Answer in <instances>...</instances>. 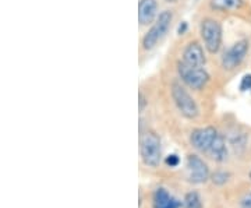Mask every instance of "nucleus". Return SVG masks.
Segmentation results:
<instances>
[{"label": "nucleus", "instance_id": "f257e3e1", "mask_svg": "<svg viewBox=\"0 0 251 208\" xmlns=\"http://www.w3.org/2000/svg\"><path fill=\"white\" fill-rule=\"evenodd\" d=\"M175 23V11L171 9L162 10L158 18L155 20L151 27L147 29L140 42V51L141 53H150L169 34L172 26Z\"/></svg>", "mask_w": 251, "mask_h": 208}, {"label": "nucleus", "instance_id": "f03ea898", "mask_svg": "<svg viewBox=\"0 0 251 208\" xmlns=\"http://www.w3.org/2000/svg\"><path fill=\"white\" fill-rule=\"evenodd\" d=\"M169 91H171V97L175 106L183 118L187 120H196L200 116L198 104L183 82H180L179 80L172 81Z\"/></svg>", "mask_w": 251, "mask_h": 208}, {"label": "nucleus", "instance_id": "7ed1b4c3", "mask_svg": "<svg viewBox=\"0 0 251 208\" xmlns=\"http://www.w3.org/2000/svg\"><path fill=\"white\" fill-rule=\"evenodd\" d=\"M175 67L177 73V80L183 82L188 90L202 91L211 81V74L208 73L205 67L190 66L181 62L180 59L176 62Z\"/></svg>", "mask_w": 251, "mask_h": 208}, {"label": "nucleus", "instance_id": "20e7f679", "mask_svg": "<svg viewBox=\"0 0 251 208\" xmlns=\"http://www.w3.org/2000/svg\"><path fill=\"white\" fill-rule=\"evenodd\" d=\"M200 38L209 54H218L222 48L224 28L222 24L214 17H204L200 21Z\"/></svg>", "mask_w": 251, "mask_h": 208}, {"label": "nucleus", "instance_id": "39448f33", "mask_svg": "<svg viewBox=\"0 0 251 208\" xmlns=\"http://www.w3.org/2000/svg\"><path fill=\"white\" fill-rule=\"evenodd\" d=\"M140 155L141 161L148 168H158L162 162L161 137L156 131L147 130L140 136Z\"/></svg>", "mask_w": 251, "mask_h": 208}, {"label": "nucleus", "instance_id": "423d86ee", "mask_svg": "<svg viewBox=\"0 0 251 208\" xmlns=\"http://www.w3.org/2000/svg\"><path fill=\"white\" fill-rule=\"evenodd\" d=\"M250 51V41L249 39H239L233 45H230L221 56V67L225 72L230 73L240 67L244 59L247 57Z\"/></svg>", "mask_w": 251, "mask_h": 208}, {"label": "nucleus", "instance_id": "0eeeda50", "mask_svg": "<svg viewBox=\"0 0 251 208\" xmlns=\"http://www.w3.org/2000/svg\"><path fill=\"white\" fill-rule=\"evenodd\" d=\"M219 131L214 126L197 127L190 133V144L198 153L206 155L209 148L212 147Z\"/></svg>", "mask_w": 251, "mask_h": 208}, {"label": "nucleus", "instance_id": "6e6552de", "mask_svg": "<svg viewBox=\"0 0 251 208\" xmlns=\"http://www.w3.org/2000/svg\"><path fill=\"white\" fill-rule=\"evenodd\" d=\"M187 179L193 184H202L211 179V172L208 163L197 154H188L187 159Z\"/></svg>", "mask_w": 251, "mask_h": 208}, {"label": "nucleus", "instance_id": "1a4fd4ad", "mask_svg": "<svg viewBox=\"0 0 251 208\" xmlns=\"http://www.w3.org/2000/svg\"><path fill=\"white\" fill-rule=\"evenodd\" d=\"M205 48L202 42L198 39H190L188 42L184 44L181 53H180V60L190 66H200L205 67L206 64V53Z\"/></svg>", "mask_w": 251, "mask_h": 208}, {"label": "nucleus", "instance_id": "9d476101", "mask_svg": "<svg viewBox=\"0 0 251 208\" xmlns=\"http://www.w3.org/2000/svg\"><path fill=\"white\" fill-rule=\"evenodd\" d=\"M158 0H138V26L140 28L151 27L159 16Z\"/></svg>", "mask_w": 251, "mask_h": 208}, {"label": "nucleus", "instance_id": "9b49d317", "mask_svg": "<svg viewBox=\"0 0 251 208\" xmlns=\"http://www.w3.org/2000/svg\"><path fill=\"white\" fill-rule=\"evenodd\" d=\"M183 203L173 197L165 187H158L153 191L152 208H181Z\"/></svg>", "mask_w": 251, "mask_h": 208}, {"label": "nucleus", "instance_id": "f8f14e48", "mask_svg": "<svg viewBox=\"0 0 251 208\" xmlns=\"http://www.w3.org/2000/svg\"><path fill=\"white\" fill-rule=\"evenodd\" d=\"M209 9L214 13H237L244 7V0H209L208 1Z\"/></svg>", "mask_w": 251, "mask_h": 208}, {"label": "nucleus", "instance_id": "ddd939ff", "mask_svg": "<svg viewBox=\"0 0 251 208\" xmlns=\"http://www.w3.org/2000/svg\"><path fill=\"white\" fill-rule=\"evenodd\" d=\"M208 158H211L212 161L215 162H225L229 156V150H227V144H226V140H225L224 134H218V137L215 138L212 147L209 148L208 154H206Z\"/></svg>", "mask_w": 251, "mask_h": 208}, {"label": "nucleus", "instance_id": "4468645a", "mask_svg": "<svg viewBox=\"0 0 251 208\" xmlns=\"http://www.w3.org/2000/svg\"><path fill=\"white\" fill-rule=\"evenodd\" d=\"M181 203H183L181 208H202V200L200 197L198 191H188Z\"/></svg>", "mask_w": 251, "mask_h": 208}, {"label": "nucleus", "instance_id": "2eb2a0df", "mask_svg": "<svg viewBox=\"0 0 251 208\" xmlns=\"http://www.w3.org/2000/svg\"><path fill=\"white\" fill-rule=\"evenodd\" d=\"M230 179V173L226 171H216V172L211 173V181L216 186H224Z\"/></svg>", "mask_w": 251, "mask_h": 208}, {"label": "nucleus", "instance_id": "dca6fc26", "mask_svg": "<svg viewBox=\"0 0 251 208\" xmlns=\"http://www.w3.org/2000/svg\"><path fill=\"white\" fill-rule=\"evenodd\" d=\"M165 165L168 168H177L180 165V156L177 154H169L165 158Z\"/></svg>", "mask_w": 251, "mask_h": 208}, {"label": "nucleus", "instance_id": "f3484780", "mask_svg": "<svg viewBox=\"0 0 251 208\" xmlns=\"http://www.w3.org/2000/svg\"><path fill=\"white\" fill-rule=\"evenodd\" d=\"M240 91L242 92H251V73L244 74L240 81Z\"/></svg>", "mask_w": 251, "mask_h": 208}, {"label": "nucleus", "instance_id": "a211bd4d", "mask_svg": "<svg viewBox=\"0 0 251 208\" xmlns=\"http://www.w3.org/2000/svg\"><path fill=\"white\" fill-rule=\"evenodd\" d=\"M148 97L144 94L143 91H140V94H138V109H140V113H143L145 109L148 108Z\"/></svg>", "mask_w": 251, "mask_h": 208}, {"label": "nucleus", "instance_id": "6ab92c4d", "mask_svg": "<svg viewBox=\"0 0 251 208\" xmlns=\"http://www.w3.org/2000/svg\"><path fill=\"white\" fill-rule=\"evenodd\" d=\"M240 208H251V193L243 196L240 200Z\"/></svg>", "mask_w": 251, "mask_h": 208}, {"label": "nucleus", "instance_id": "aec40b11", "mask_svg": "<svg viewBox=\"0 0 251 208\" xmlns=\"http://www.w3.org/2000/svg\"><path fill=\"white\" fill-rule=\"evenodd\" d=\"M188 31V23L187 21H181L177 26V35L183 36Z\"/></svg>", "mask_w": 251, "mask_h": 208}, {"label": "nucleus", "instance_id": "412c9836", "mask_svg": "<svg viewBox=\"0 0 251 208\" xmlns=\"http://www.w3.org/2000/svg\"><path fill=\"white\" fill-rule=\"evenodd\" d=\"M168 4H175V3H177V1H180V0H165Z\"/></svg>", "mask_w": 251, "mask_h": 208}, {"label": "nucleus", "instance_id": "4be33fe9", "mask_svg": "<svg viewBox=\"0 0 251 208\" xmlns=\"http://www.w3.org/2000/svg\"><path fill=\"white\" fill-rule=\"evenodd\" d=\"M250 181H251V171H250Z\"/></svg>", "mask_w": 251, "mask_h": 208}]
</instances>
